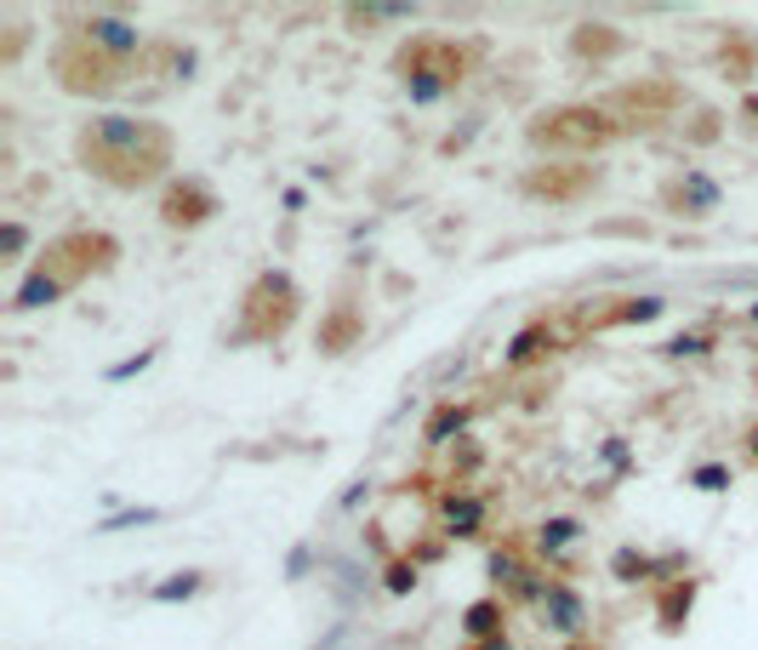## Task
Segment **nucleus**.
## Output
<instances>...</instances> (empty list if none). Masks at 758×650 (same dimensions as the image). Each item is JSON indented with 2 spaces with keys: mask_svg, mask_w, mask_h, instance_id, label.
Masks as SVG:
<instances>
[{
  "mask_svg": "<svg viewBox=\"0 0 758 650\" xmlns=\"http://www.w3.org/2000/svg\"><path fill=\"white\" fill-rule=\"evenodd\" d=\"M297 320V286L286 268H263L245 291V325L234 332V342H268L280 337L286 325Z\"/></svg>",
  "mask_w": 758,
  "mask_h": 650,
  "instance_id": "2",
  "label": "nucleus"
},
{
  "mask_svg": "<svg viewBox=\"0 0 758 650\" xmlns=\"http://www.w3.org/2000/svg\"><path fill=\"white\" fill-rule=\"evenodd\" d=\"M611 577L616 582H655V554H645V547H634V542H622L616 554H611Z\"/></svg>",
  "mask_w": 758,
  "mask_h": 650,
  "instance_id": "17",
  "label": "nucleus"
},
{
  "mask_svg": "<svg viewBox=\"0 0 758 650\" xmlns=\"http://www.w3.org/2000/svg\"><path fill=\"white\" fill-rule=\"evenodd\" d=\"M696 593H701V582H696V577H685V582H667L662 593H655V622H662L667 634H678V628L690 622Z\"/></svg>",
  "mask_w": 758,
  "mask_h": 650,
  "instance_id": "13",
  "label": "nucleus"
},
{
  "mask_svg": "<svg viewBox=\"0 0 758 650\" xmlns=\"http://www.w3.org/2000/svg\"><path fill=\"white\" fill-rule=\"evenodd\" d=\"M479 462H485V452H479V445H473V434H468V440H457V445H450V480H457V485L468 480V473H473Z\"/></svg>",
  "mask_w": 758,
  "mask_h": 650,
  "instance_id": "26",
  "label": "nucleus"
},
{
  "mask_svg": "<svg viewBox=\"0 0 758 650\" xmlns=\"http://www.w3.org/2000/svg\"><path fill=\"white\" fill-rule=\"evenodd\" d=\"M171 155H177V137L160 120H143V115H97L74 137V160L109 189H148L155 178H166Z\"/></svg>",
  "mask_w": 758,
  "mask_h": 650,
  "instance_id": "1",
  "label": "nucleus"
},
{
  "mask_svg": "<svg viewBox=\"0 0 758 650\" xmlns=\"http://www.w3.org/2000/svg\"><path fill=\"white\" fill-rule=\"evenodd\" d=\"M537 611H542V628H553L565 645H576V639L588 634V622H593V605L582 599V588L565 582V577H553V582H548V599H542Z\"/></svg>",
  "mask_w": 758,
  "mask_h": 650,
  "instance_id": "9",
  "label": "nucleus"
},
{
  "mask_svg": "<svg viewBox=\"0 0 758 650\" xmlns=\"http://www.w3.org/2000/svg\"><path fill=\"white\" fill-rule=\"evenodd\" d=\"M468 422H473V411L457 406V399H445V406L422 422V445H457V440H468Z\"/></svg>",
  "mask_w": 758,
  "mask_h": 650,
  "instance_id": "15",
  "label": "nucleus"
},
{
  "mask_svg": "<svg viewBox=\"0 0 758 650\" xmlns=\"http://www.w3.org/2000/svg\"><path fill=\"white\" fill-rule=\"evenodd\" d=\"M560 650H599V645H588V639H576V645H560Z\"/></svg>",
  "mask_w": 758,
  "mask_h": 650,
  "instance_id": "37",
  "label": "nucleus"
},
{
  "mask_svg": "<svg viewBox=\"0 0 758 650\" xmlns=\"http://www.w3.org/2000/svg\"><path fill=\"white\" fill-rule=\"evenodd\" d=\"M348 17H353V23H411L417 7H353Z\"/></svg>",
  "mask_w": 758,
  "mask_h": 650,
  "instance_id": "27",
  "label": "nucleus"
},
{
  "mask_svg": "<svg viewBox=\"0 0 758 650\" xmlns=\"http://www.w3.org/2000/svg\"><path fill=\"white\" fill-rule=\"evenodd\" d=\"M582 537H588V525L576 519V514H548V519L537 525V537H530V542H537V554H542V559H565Z\"/></svg>",
  "mask_w": 758,
  "mask_h": 650,
  "instance_id": "11",
  "label": "nucleus"
},
{
  "mask_svg": "<svg viewBox=\"0 0 758 650\" xmlns=\"http://www.w3.org/2000/svg\"><path fill=\"white\" fill-rule=\"evenodd\" d=\"M685 485H690V491H707V496H719V491L736 485V468H730V462H696V468L685 473Z\"/></svg>",
  "mask_w": 758,
  "mask_h": 650,
  "instance_id": "21",
  "label": "nucleus"
},
{
  "mask_svg": "<svg viewBox=\"0 0 758 650\" xmlns=\"http://www.w3.org/2000/svg\"><path fill=\"white\" fill-rule=\"evenodd\" d=\"M462 634L479 645V639H496V634H508V605H502L496 593L485 599H473V605L462 611Z\"/></svg>",
  "mask_w": 758,
  "mask_h": 650,
  "instance_id": "14",
  "label": "nucleus"
},
{
  "mask_svg": "<svg viewBox=\"0 0 758 650\" xmlns=\"http://www.w3.org/2000/svg\"><path fill=\"white\" fill-rule=\"evenodd\" d=\"M553 342H560V337H553L542 320H530V325H519V332L508 337V348H502V365L525 371V365H537L542 354H553Z\"/></svg>",
  "mask_w": 758,
  "mask_h": 650,
  "instance_id": "12",
  "label": "nucleus"
},
{
  "mask_svg": "<svg viewBox=\"0 0 758 650\" xmlns=\"http://www.w3.org/2000/svg\"><path fill=\"white\" fill-rule=\"evenodd\" d=\"M365 503V480H353L348 491H342V508H360Z\"/></svg>",
  "mask_w": 758,
  "mask_h": 650,
  "instance_id": "33",
  "label": "nucleus"
},
{
  "mask_svg": "<svg viewBox=\"0 0 758 650\" xmlns=\"http://www.w3.org/2000/svg\"><path fill=\"white\" fill-rule=\"evenodd\" d=\"M616 35H604V23H588L582 35H576V52H611Z\"/></svg>",
  "mask_w": 758,
  "mask_h": 650,
  "instance_id": "30",
  "label": "nucleus"
},
{
  "mask_svg": "<svg viewBox=\"0 0 758 650\" xmlns=\"http://www.w3.org/2000/svg\"><path fill=\"white\" fill-rule=\"evenodd\" d=\"M719 206H724V183H719V178H707L701 166H678L673 178L662 183V212L685 217V222L719 217Z\"/></svg>",
  "mask_w": 758,
  "mask_h": 650,
  "instance_id": "5",
  "label": "nucleus"
},
{
  "mask_svg": "<svg viewBox=\"0 0 758 650\" xmlns=\"http://www.w3.org/2000/svg\"><path fill=\"white\" fill-rule=\"evenodd\" d=\"M74 40H81V46H92L97 58H115V63L137 58L143 46H148V35L137 29L132 17H120V12H86L81 23H74Z\"/></svg>",
  "mask_w": 758,
  "mask_h": 650,
  "instance_id": "7",
  "label": "nucleus"
},
{
  "mask_svg": "<svg viewBox=\"0 0 758 650\" xmlns=\"http://www.w3.org/2000/svg\"><path fill=\"white\" fill-rule=\"evenodd\" d=\"M747 320H753V325H758V297H753V309H747Z\"/></svg>",
  "mask_w": 758,
  "mask_h": 650,
  "instance_id": "38",
  "label": "nucleus"
},
{
  "mask_svg": "<svg viewBox=\"0 0 758 650\" xmlns=\"http://www.w3.org/2000/svg\"><path fill=\"white\" fill-rule=\"evenodd\" d=\"M194 52H189V46H183V52H171V74H177V81H189V74H194Z\"/></svg>",
  "mask_w": 758,
  "mask_h": 650,
  "instance_id": "32",
  "label": "nucleus"
},
{
  "mask_svg": "<svg viewBox=\"0 0 758 650\" xmlns=\"http://www.w3.org/2000/svg\"><path fill=\"white\" fill-rule=\"evenodd\" d=\"M747 462L758 468V422H753V429H747Z\"/></svg>",
  "mask_w": 758,
  "mask_h": 650,
  "instance_id": "36",
  "label": "nucleus"
},
{
  "mask_svg": "<svg viewBox=\"0 0 758 650\" xmlns=\"http://www.w3.org/2000/svg\"><path fill=\"white\" fill-rule=\"evenodd\" d=\"M473 650H514V639H508V634H496V639H479Z\"/></svg>",
  "mask_w": 758,
  "mask_h": 650,
  "instance_id": "34",
  "label": "nucleus"
},
{
  "mask_svg": "<svg viewBox=\"0 0 758 650\" xmlns=\"http://www.w3.org/2000/svg\"><path fill=\"white\" fill-rule=\"evenodd\" d=\"M599 457L611 462L616 473H627V468H634V457H627V440H622V434H611V440H604V445H599Z\"/></svg>",
  "mask_w": 758,
  "mask_h": 650,
  "instance_id": "31",
  "label": "nucleus"
},
{
  "mask_svg": "<svg viewBox=\"0 0 758 650\" xmlns=\"http://www.w3.org/2000/svg\"><path fill=\"white\" fill-rule=\"evenodd\" d=\"M353 337H360V320H353V314H332V320H325L320 325V348H325V354H342V348L353 342Z\"/></svg>",
  "mask_w": 758,
  "mask_h": 650,
  "instance_id": "22",
  "label": "nucleus"
},
{
  "mask_svg": "<svg viewBox=\"0 0 758 650\" xmlns=\"http://www.w3.org/2000/svg\"><path fill=\"white\" fill-rule=\"evenodd\" d=\"M0 252H7V257H23V252H29V229H23L17 217L0 222Z\"/></svg>",
  "mask_w": 758,
  "mask_h": 650,
  "instance_id": "28",
  "label": "nucleus"
},
{
  "mask_svg": "<svg viewBox=\"0 0 758 650\" xmlns=\"http://www.w3.org/2000/svg\"><path fill=\"white\" fill-rule=\"evenodd\" d=\"M222 212V194L206 178H171L160 194V222L166 229H206V222Z\"/></svg>",
  "mask_w": 758,
  "mask_h": 650,
  "instance_id": "6",
  "label": "nucleus"
},
{
  "mask_svg": "<svg viewBox=\"0 0 758 650\" xmlns=\"http://www.w3.org/2000/svg\"><path fill=\"white\" fill-rule=\"evenodd\" d=\"M525 570H530V565L514 554V547H491V554H485V577H491L496 588H508V593L525 582Z\"/></svg>",
  "mask_w": 758,
  "mask_h": 650,
  "instance_id": "19",
  "label": "nucleus"
},
{
  "mask_svg": "<svg viewBox=\"0 0 758 650\" xmlns=\"http://www.w3.org/2000/svg\"><path fill=\"white\" fill-rule=\"evenodd\" d=\"M160 360V348H137V354H125V360H115V365H104V383H132V377H143V371L148 365H155Z\"/></svg>",
  "mask_w": 758,
  "mask_h": 650,
  "instance_id": "23",
  "label": "nucleus"
},
{
  "mask_svg": "<svg viewBox=\"0 0 758 650\" xmlns=\"http://www.w3.org/2000/svg\"><path fill=\"white\" fill-rule=\"evenodd\" d=\"M200 593H206V570H171L166 582L148 588L155 605H189V599H200Z\"/></svg>",
  "mask_w": 758,
  "mask_h": 650,
  "instance_id": "16",
  "label": "nucleus"
},
{
  "mask_svg": "<svg viewBox=\"0 0 758 650\" xmlns=\"http://www.w3.org/2000/svg\"><path fill=\"white\" fill-rule=\"evenodd\" d=\"M58 81H63V92H92V97H109V92H120L132 74H125V63H115V58H97L92 46H63L58 52Z\"/></svg>",
  "mask_w": 758,
  "mask_h": 650,
  "instance_id": "4",
  "label": "nucleus"
},
{
  "mask_svg": "<svg viewBox=\"0 0 758 650\" xmlns=\"http://www.w3.org/2000/svg\"><path fill=\"white\" fill-rule=\"evenodd\" d=\"M662 354H673V360H701V354H713V337H707V332H678V337L662 342Z\"/></svg>",
  "mask_w": 758,
  "mask_h": 650,
  "instance_id": "25",
  "label": "nucleus"
},
{
  "mask_svg": "<svg viewBox=\"0 0 758 650\" xmlns=\"http://www.w3.org/2000/svg\"><path fill=\"white\" fill-rule=\"evenodd\" d=\"M63 257H69V252H63V240H52V245H46V252H40V263H35L29 274H23V280H17V291H12V314L52 309L63 291H74V286H81L86 274H92L86 263H63Z\"/></svg>",
  "mask_w": 758,
  "mask_h": 650,
  "instance_id": "3",
  "label": "nucleus"
},
{
  "mask_svg": "<svg viewBox=\"0 0 758 650\" xmlns=\"http://www.w3.org/2000/svg\"><path fill=\"white\" fill-rule=\"evenodd\" d=\"M662 314H667V297H622V309L604 314V320H611V325H650Z\"/></svg>",
  "mask_w": 758,
  "mask_h": 650,
  "instance_id": "20",
  "label": "nucleus"
},
{
  "mask_svg": "<svg viewBox=\"0 0 758 650\" xmlns=\"http://www.w3.org/2000/svg\"><path fill=\"white\" fill-rule=\"evenodd\" d=\"M537 143H570V148H599L616 137V120L604 109H560L548 115V127H530Z\"/></svg>",
  "mask_w": 758,
  "mask_h": 650,
  "instance_id": "8",
  "label": "nucleus"
},
{
  "mask_svg": "<svg viewBox=\"0 0 758 650\" xmlns=\"http://www.w3.org/2000/svg\"><path fill=\"white\" fill-rule=\"evenodd\" d=\"M160 519H166V508L137 503V508H115L109 519H97L92 531H97V537H115V531H137V525H160Z\"/></svg>",
  "mask_w": 758,
  "mask_h": 650,
  "instance_id": "18",
  "label": "nucleus"
},
{
  "mask_svg": "<svg viewBox=\"0 0 758 650\" xmlns=\"http://www.w3.org/2000/svg\"><path fill=\"white\" fill-rule=\"evenodd\" d=\"M742 115H747L753 127H758V92H747V97H742Z\"/></svg>",
  "mask_w": 758,
  "mask_h": 650,
  "instance_id": "35",
  "label": "nucleus"
},
{
  "mask_svg": "<svg viewBox=\"0 0 758 650\" xmlns=\"http://www.w3.org/2000/svg\"><path fill=\"white\" fill-rule=\"evenodd\" d=\"M417 582H422V570H417V559H388V570H383V588H388L394 599H406V593H417Z\"/></svg>",
  "mask_w": 758,
  "mask_h": 650,
  "instance_id": "24",
  "label": "nucleus"
},
{
  "mask_svg": "<svg viewBox=\"0 0 758 650\" xmlns=\"http://www.w3.org/2000/svg\"><path fill=\"white\" fill-rule=\"evenodd\" d=\"M485 514H491V503L479 491H445L440 496V531L450 537V542H473L479 531H485Z\"/></svg>",
  "mask_w": 758,
  "mask_h": 650,
  "instance_id": "10",
  "label": "nucleus"
},
{
  "mask_svg": "<svg viewBox=\"0 0 758 650\" xmlns=\"http://www.w3.org/2000/svg\"><path fill=\"white\" fill-rule=\"evenodd\" d=\"M309 570H314V542H297L286 554V582H302Z\"/></svg>",
  "mask_w": 758,
  "mask_h": 650,
  "instance_id": "29",
  "label": "nucleus"
}]
</instances>
